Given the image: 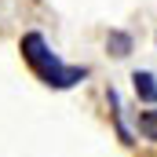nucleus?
Wrapping results in <instances>:
<instances>
[{
  "label": "nucleus",
  "mask_w": 157,
  "mask_h": 157,
  "mask_svg": "<svg viewBox=\"0 0 157 157\" xmlns=\"http://www.w3.org/2000/svg\"><path fill=\"white\" fill-rule=\"evenodd\" d=\"M22 55H26V62L37 70V77L44 80L48 88H73V84H80V80L88 77L84 66H62L59 55L44 44L40 33H26V37H22Z\"/></svg>",
  "instance_id": "f257e3e1"
},
{
  "label": "nucleus",
  "mask_w": 157,
  "mask_h": 157,
  "mask_svg": "<svg viewBox=\"0 0 157 157\" xmlns=\"http://www.w3.org/2000/svg\"><path fill=\"white\" fill-rule=\"evenodd\" d=\"M132 80H135V95H139L143 102H157V77L154 73L139 70V73H132Z\"/></svg>",
  "instance_id": "f03ea898"
},
{
  "label": "nucleus",
  "mask_w": 157,
  "mask_h": 157,
  "mask_svg": "<svg viewBox=\"0 0 157 157\" xmlns=\"http://www.w3.org/2000/svg\"><path fill=\"white\" fill-rule=\"evenodd\" d=\"M106 48H110L113 55H128V51H132V37H128V33H110V37H106Z\"/></svg>",
  "instance_id": "7ed1b4c3"
},
{
  "label": "nucleus",
  "mask_w": 157,
  "mask_h": 157,
  "mask_svg": "<svg viewBox=\"0 0 157 157\" xmlns=\"http://www.w3.org/2000/svg\"><path fill=\"white\" fill-rule=\"evenodd\" d=\"M139 132L146 139H157V110L154 113H139Z\"/></svg>",
  "instance_id": "20e7f679"
}]
</instances>
